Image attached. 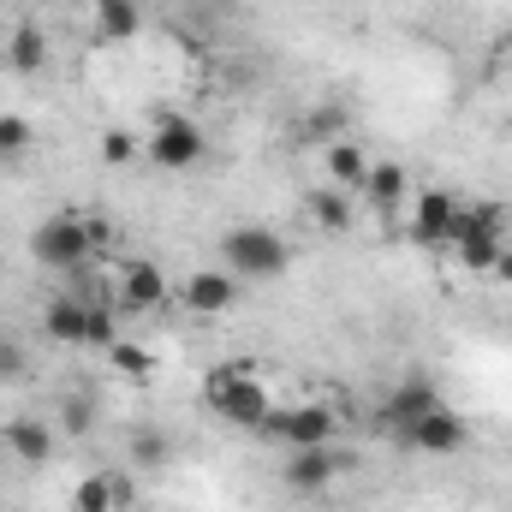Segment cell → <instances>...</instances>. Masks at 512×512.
<instances>
[{"instance_id": "obj_1", "label": "cell", "mask_w": 512, "mask_h": 512, "mask_svg": "<svg viewBox=\"0 0 512 512\" xmlns=\"http://www.w3.org/2000/svg\"><path fill=\"white\" fill-rule=\"evenodd\" d=\"M203 399H209V411H215V417H227L233 429H256V423L274 411V393H268V382H262L256 370H245V364L215 370V376L203 382Z\"/></svg>"}, {"instance_id": "obj_2", "label": "cell", "mask_w": 512, "mask_h": 512, "mask_svg": "<svg viewBox=\"0 0 512 512\" xmlns=\"http://www.w3.org/2000/svg\"><path fill=\"white\" fill-rule=\"evenodd\" d=\"M286 262H292V251L274 227H233L221 239V268L239 280H274V274H286Z\"/></svg>"}, {"instance_id": "obj_3", "label": "cell", "mask_w": 512, "mask_h": 512, "mask_svg": "<svg viewBox=\"0 0 512 512\" xmlns=\"http://www.w3.org/2000/svg\"><path fill=\"white\" fill-rule=\"evenodd\" d=\"M30 256H36L42 268L72 274V268H84V262L96 256V233H90V221H84L78 209H66V215L42 221V227L30 233Z\"/></svg>"}, {"instance_id": "obj_4", "label": "cell", "mask_w": 512, "mask_h": 512, "mask_svg": "<svg viewBox=\"0 0 512 512\" xmlns=\"http://www.w3.org/2000/svg\"><path fill=\"white\" fill-rule=\"evenodd\" d=\"M334 411L328 405H274L262 423H256V435H268V441H280V447H334Z\"/></svg>"}, {"instance_id": "obj_5", "label": "cell", "mask_w": 512, "mask_h": 512, "mask_svg": "<svg viewBox=\"0 0 512 512\" xmlns=\"http://www.w3.org/2000/svg\"><path fill=\"white\" fill-rule=\"evenodd\" d=\"M399 441H405L411 453H429V459H453V453H465V447H471V423H465L459 411L435 405V411H423V417L399 423Z\"/></svg>"}, {"instance_id": "obj_6", "label": "cell", "mask_w": 512, "mask_h": 512, "mask_svg": "<svg viewBox=\"0 0 512 512\" xmlns=\"http://www.w3.org/2000/svg\"><path fill=\"white\" fill-rule=\"evenodd\" d=\"M203 155H209V137L191 126V120H179V114H155V137H149V161H155V167H167V173H191V167H203Z\"/></svg>"}, {"instance_id": "obj_7", "label": "cell", "mask_w": 512, "mask_h": 512, "mask_svg": "<svg viewBox=\"0 0 512 512\" xmlns=\"http://www.w3.org/2000/svg\"><path fill=\"white\" fill-rule=\"evenodd\" d=\"M459 215H465V203L453 191H423V197H411V239L423 251H453Z\"/></svg>"}, {"instance_id": "obj_8", "label": "cell", "mask_w": 512, "mask_h": 512, "mask_svg": "<svg viewBox=\"0 0 512 512\" xmlns=\"http://www.w3.org/2000/svg\"><path fill=\"white\" fill-rule=\"evenodd\" d=\"M346 471V459L334 447H286V465H280V483L292 495H322L334 477Z\"/></svg>"}, {"instance_id": "obj_9", "label": "cell", "mask_w": 512, "mask_h": 512, "mask_svg": "<svg viewBox=\"0 0 512 512\" xmlns=\"http://www.w3.org/2000/svg\"><path fill=\"white\" fill-rule=\"evenodd\" d=\"M167 304V274L155 268V262H126L120 268V286H114V310H126V316H149V310H161Z\"/></svg>"}, {"instance_id": "obj_10", "label": "cell", "mask_w": 512, "mask_h": 512, "mask_svg": "<svg viewBox=\"0 0 512 512\" xmlns=\"http://www.w3.org/2000/svg\"><path fill=\"white\" fill-rule=\"evenodd\" d=\"M179 304H185L191 316H221V310L239 304V274H227V268H197V274L179 286Z\"/></svg>"}, {"instance_id": "obj_11", "label": "cell", "mask_w": 512, "mask_h": 512, "mask_svg": "<svg viewBox=\"0 0 512 512\" xmlns=\"http://www.w3.org/2000/svg\"><path fill=\"white\" fill-rule=\"evenodd\" d=\"M364 203L393 221L405 203H411V173H405V161H370V179H364Z\"/></svg>"}, {"instance_id": "obj_12", "label": "cell", "mask_w": 512, "mask_h": 512, "mask_svg": "<svg viewBox=\"0 0 512 512\" xmlns=\"http://www.w3.org/2000/svg\"><path fill=\"white\" fill-rule=\"evenodd\" d=\"M131 501H137L131 471H90V477L78 483V495H72L78 512H126Z\"/></svg>"}, {"instance_id": "obj_13", "label": "cell", "mask_w": 512, "mask_h": 512, "mask_svg": "<svg viewBox=\"0 0 512 512\" xmlns=\"http://www.w3.org/2000/svg\"><path fill=\"white\" fill-rule=\"evenodd\" d=\"M0 447H6L12 459H24V465H48L54 447H60V435H54L42 417H12V423L0 429Z\"/></svg>"}, {"instance_id": "obj_14", "label": "cell", "mask_w": 512, "mask_h": 512, "mask_svg": "<svg viewBox=\"0 0 512 512\" xmlns=\"http://www.w3.org/2000/svg\"><path fill=\"white\" fill-rule=\"evenodd\" d=\"M42 334H48L54 346H84V340H90V298L60 292V298L42 310Z\"/></svg>"}, {"instance_id": "obj_15", "label": "cell", "mask_w": 512, "mask_h": 512, "mask_svg": "<svg viewBox=\"0 0 512 512\" xmlns=\"http://www.w3.org/2000/svg\"><path fill=\"white\" fill-rule=\"evenodd\" d=\"M322 167H328V185H340V191H364V179H370V149L352 143V137H334V143L322 149Z\"/></svg>"}, {"instance_id": "obj_16", "label": "cell", "mask_w": 512, "mask_h": 512, "mask_svg": "<svg viewBox=\"0 0 512 512\" xmlns=\"http://www.w3.org/2000/svg\"><path fill=\"white\" fill-rule=\"evenodd\" d=\"M507 251V233H489V227H471L465 215H459V239H453V256L465 262V268H477V274H489L495 268V256Z\"/></svg>"}, {"instance_id": "obj_17", "label": "cell", "mask_w": 512, "mask_h": 512, "mask_svg": "<svg viewBox=\"0 0 512 512\" xmlns=\"http://www.w3.org/2000/svg\"><path fill=\"white\" fill-rule=\"evenodd\" d=\"M441 405V393H435V382L429 376H411V382H399L393 393H387V405H382V417L399 429V423H411V417H423V411H435Z\"/></svg>"}, {"instance_id": "obj_18", "label": "cell", "mask_w": 512, "mask_h": 512, "mask_svg": "<svg viewBox=\"0 0 512 512\" xmlns=\"http://www.w3.org/2000/svg\"><path fill=\"white\" fill-rule=\"evenodd\" d=\"M304 215L322 227V233H352V191H340V185H322V191H310L304 197Z\"/></svg>"}, {"instance_id": "obj_19", "label": "cell", "mask_w": 512, "mask_h": 512, "mask_svg": "<svg viewBox=\"0 0 512 512\" xmlns=\"http://www.w3.org/2000/svg\"><path fill=\"white\" fill-rule=\"evenodd\" d=\"M6 66H12L18 78H36V72L48 66V36H42L36 24H18V30L6 36Z\"/></svg>"}, {"instance_id": "obj_20", "label": "cell", "mask_w": 512, "mask_h": 512, "mask_svg": "<svg viewBox=\"0 0 512 512\" xmlns=\"http://www.w3.org/2000/svg\"><path fill=\"white\" fill-rule=\"evenodd\" d=\"M137 0H96V30L108 36V42H126V36H137Z\"/></svg>"}, {"instance_id": "obj_21", "label": "cell", "mask_w": 512, "mask_h": 512, "mask_svg": "<svg viewBox=\"0 0 512 512\" xmlns=\"http://www.w3.org/2000/svg\"><path fill=\"white\" fill-rule=\"evenodd\" d=\"M30 143H36V131L24 114H0V161H24Z\"/></svg>"}, {"instance_id": "obj_22", "label": "cell", "mask_w": 512, "mask_h": 512, "mask_svg": "<svg viewBox=\"0 0 512 512\" xmlns=\"http://www.w3.org/2000/svg\"><path fill=\"white\" fill-rule=\"evenodd\" d=\"M108 358H114V370H120V376H131V382H143V376L155 370V358H149L137 340H114V346H108Z\"/></svg>"}, {"instance_id": "obj_23", "label": "cell", "mask_w": 512, "mask_h": 512, "mask_svg": "<svg viewBox=\"0 0 512 512\" xmlns=\"http://www.w3.org/2000/svg\"><path fill=\"white\" fill-rule=\"evenodd\" d=\"M60 429H66L72 441H78V435H90V429H96V405H90L84 393H72V399L60 405Z\"/></svg>"}, {"instance_id": "obj_24", "label": "cell", "mask_w": 512, "mask_h": 512, "mask_svg": "<svg viewBox=\"0 0 512 512\" xmlns=\"http://www.w3.org/2000/svg\"><path fill=\"white\" fill-rule=\"evenodd\" d=\"M114 340H120V322H114V304H90V340H84V346H102V352H108Z\"/></svg>"}, {"instance_id": "obj_25", "label": "cell", "mask_w": 512, "mask_h": 512, "mask_svg": "<svg viewBox=\"0 0 512 512\" xmlns=\"http://www.w3.org/2000/svg\"><path fill=\"white\" fill-rule=\"evenodd\" d=\"M131 459H137V465H167V459H173V441L155 435V429H143V435L131 441Z\"/></svg>"}, {"instance_id": "obj_26", "label": "cell", "mask_w": 512, "mask_h": 512, "mask_svg": "<svg viewBox=\"0 0 512 512\" xmlns=\"http://www.w3.org/2000/svg\"><path fill=\"white\" fill-rule=\"evenodd\" d=\"M102 161H108V167H131V161H137V137H131V131H108V137H102Z\"/></svg>"}, {"instance_id": "obj_27", "label": "cell", "mask_w": 512, "mask_h": 512, "mask_svg": "<svg viewBox=\"0 0 512 512\" xmlns=\"http://www.w3.org/2000/svg\"><path fill=\"white\" fill-rule=\"evenodd\" d=\"M465 221L489 227V233H507V203H465Z\"/></svg>"}, {"instance_id": "obj_28", "label": "cell", "mask_w": 512, "mask_h": 512, "mask_svg": "<svg viewBox=\"0 0 512 512\" xmlns=\"http://www.w3.org/2000/svg\"><path fill=\"white\" fill-rule=\"evenodd\" d=\"M24 376V346L12 334H0V382H18Z\"/></svg>"}, {"instance_id": "obj_29", "label": "cell", "mask_w": 512, "mask_h": 512, "mask_svg": "<svg viewBox=\"0 0 512 512\" xmlns=\"http://www.w3.org/2000/svg\"><path fill=\"white\" fill-rule=\"evenodd\" d=\"M340 131V108H316L304 126H298V137H334Z\"/></svg>"}, {"instance_id": "obj_30", "label": "cell", "mask_w": 512, "mask_h": 512, "mask_svg": "<svg viewBox=\"0 0 512 512\" xmlns=\"http://www.w3.org/2000/svg\"><path fill=\"white\" fill-rule=\"evenodd\" d=\"M489 274H495V280H507V286H512V245H507L501 256H495V268H489Z\"/></svg>"}, {"instance_id": "obj_31", "label": "cell", "mask_w": 512, "mask_h": 512, "mask_svg": "<svg viewBox=\"0 0 512 512\" xmlns=\"http://www.w3.org/2000/svg\"><path fill=\"white\" fill-rule=\"evenodd\" d=\"M501 66H507V72H512V42H507V54H501Z\"/></svg>"}, {"instance_id": "obj_32", "label": "cell", "mask_w": 512, "mask_h": 512, "mask_svg": "<svg viewBox=\"0 0 512 512\" xmlns=\"http://www.w3.org/2000/svg\"><path fill=\"white\" fill-rule=\"evenodd\" d=\"M155 6H167V0H155Z\"/></svg>"}]
</instances>
